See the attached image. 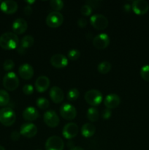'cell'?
Wrapping results in <instances>:
<instances>
[{"label":"cell","instance_id":"obj_1","mask_svg":"<svg viewBox=\"0 0 149 150\" xmlns=\"http://www.w3.org/2000/svg\"><path fill=\"white\" fill-rule=\"evenodd\" d=\"M19 39L13 32H5L0 36V47L4 50H13L18 48Z\"/></svg>","mask_w":149,"mask_h":150},{"label":"cell","instance_id":"obj_2","mask_svg":"<svg viewBox=\"0 0 149 150\" xmlns=\"http://www.w3.org/2000/svg\"><path fill=\"white\" fill-rule=\"evenodd\" d=\"M16 120L15 111L9 107H5L0 110V122L4 126L10 127L13 125Z\"/></svg>","mask_w":149,"mask_h":150},{"label":"cell","instance_id":"obj_3","mask_svg":"<svg viewBox=\"0 0 149 150\" xmlns=\"http://www.w3.org/2000/svg\"><path fill=\"white\" fill-rule=\"evenodd\" d=\"M3 86L7 90L14 91L18 87L19 79L13 72H9L3 78Z\"/></svg>","mask_w":149,"mask_h":150},{"label":"cell","instance_id":"obj_4","mask_svg":"<svg viewBox=\"0 0 149 150\" xmlns=\"http://www.w3.org/2000/svg\"><path fill=\"white\" fill-rule=\"evenodd\" d=\"M85 100L92 106H96L102 103L103 97L102 93L96 89H91L85 94Z\"/></svg>","mask_w":149,"mask_h":150},{"label":"cell","instance_id":"obj_5","mask_svg":"<svg viewBox=\"0 0 149 150\" xmlns=\"http://www.w3.org/2000/svg\"><path fill=\"white\" fill-rule=\"evenodd\" d=\"M64 21V16L60 12L53 11L46 18V24L51 28L59 27Z\"/></svg>","mask_w":149,"mask_h":150},{"label":"cell","instance_id":"obj_6","mask_svg":"<svg viewBox=\"0 0 149 150\" xmlns=\"http://www.w3.org/2000/svg\"><path fill=\"white\" fill-rule=\"evenodd\" d=\"M91 26L97 30H103L108 26V20L105 16L101 14L93 15L90 18Z\"/></svg>","mask_w":149,"mask_h":150},{"label":"cell","instance_id":"obj_7","mask_svg":"<svg viewBox=\"0 0 149 150\" xmlns=\"http://www.w3.org/2000/svg\"><path fill=\"white\" fill-rule=\"evenodd\" d=\"M64 147V142L59 136H51L45 142V150H63Z\"/></svg>","mask_w":149,"mask_h":150},{"label":"cell","instance_id":"obj_8","mask_svg":"<svg viewBox=\"0 0 149 150\" xmlns=\"http://www.w3.org/2000/svg\"><path fill=\"white\" fill-rule=\"evenodd\" d=\"M60 114L64 120H72L77 116V111L72 105L65 103L60 108Z\"/></svg>","mask_w":149,"mask_h":150},{"label":"cell","instance_id":"obj_9","mask_svg":"<svg viewBox=\"0 0 149 150\" xmlns=\"http://www.w3.org/2000/svg\"><path fill=\"white\" fill-rule=\"evenodd\" d=\"M44 122L50 127H56L59 124V117L53 110H49L44 114Z\"/></svg>","mask_w":149,"mask_h":150},{"label":"cell","instance_id":"obj_10","mask_svg":"<svg viewBox=\"0 0 149 150\" xmlns=\"http://www.w3.org/2000/svg\"><path fill=\"white\" fill-rule=\"evenodd\" d=\"M110 42V39L109 36L105 33L99 34L96 35L93 40V45L97 49H105Z\"/></svg>","mask_w":149,"mask_h":150},{"label":"cell","instance_id":"obj_11","mask_svg":"<svg viewBox=\"0 0 149 150\" xmlns=\"http://www.w3.org/2000/svg\"><path fill=\"white\" fill-rule=\"evenodd\" d=\"M20 133L26 138H32L37 133V127L31 122H26L22 125L20 127Z\"/></svg>","mask_w":149,"mask_h":150},{"label":"cell","instance_id":"obj_12","mask_svg":"<svg viewBox=\"0 0 149 150\" xmlns=\"http://www.w3.org/2000/svg\"><path fill=\"white\" fill-rule=\"evenodd\" d=\"M131 8L135 14L144 15L148 11L149 4L145 0H135L131 4Z\"/></svg>","mask_w":149,"mask_h":150},{"label":"cell","instance_id":"obj_13","mask_svg":"<svg viewBox=\"0 0 149 150\" xmlns=\"http://www.w3.org/2000/svg\"><path fill=\"white\" fill-rule=\"evenodd\" d=\"M79 132L78 126L74 122H70L65 125L62 130L64 137L67 139H72L75 137Z\"/></svg>","mask_w":149,"mask_h":150},{"label":"cell","instance_id":"obj_14","mask_svg":"<svg viewBox=\"0 0 149 150\" xmlns=\"http://www.w3.org/2000/svg\"><path fill=\"white\" fill-rule=\"evenodd\" d=\"M50 62L56 68H64L68 64V59L63 54H56L51 57Z\"/></svg>","mask_w":149,"mask_h":150},{"label":"cell","instance_id":"obj_15","mask_svg":"<svg viewBox=\"0 0 149 150\" xmlns=\"http://www.w3.org/2000/svg\"><path fill=\"white\" fill-rule=\"evenodd\" d=\"M28 28V23L26 20L23 18H19L15 20L13 22V26H12V29L13 30V33L15 35H21V34L24 33L26 31Z\"/></svg>","mask_w":149,"mask_h":150},{"label":"cell","instance_id":"obj_16","mask_svg":"<svg viewBox=\"0 0 149 150\" xmlns=\"http://www.w3.org/2000/svg\"><path fill=\"white\" fill-rule=\"evenodd\" d=\"M18 6L16 1L13 0L4 1L0 4V9L3 13L6 14H13L18 10Z\"/></svg>","mask_w":149,"mask_h":150},{"label":"cell","instance_id":"obj_17","mask_svg":"<svg viewBox=\"0 0 149 150\" xmlns=\"http://www.w3.org/2000/svg\"><path fill=\"white\" fill-rule=\"evenodd\" d=\"M120 103H121V99H120L119 96L114 93L107 95L104 100V104L108 109L117 108L119 105Z\"/></svg>","mask_w":149,"mask_h":150},{"label":"cell","instance_id":"obj_18","mask_svg":"<svg viewBox=\"0 0 149 150\" xmlns=\"http://www.w3.org/2000/svg\"><path fill=\"white\" fill-rule=\"evenodd\" d=\"M18 73L21 79L24 80H29L34 76V69L32 65L25 63L19 67Z\"/></svg>","mask_w":149,"mask_h":150},{"label":"cell","instance_id":"obj_19","mask_svg":"<svg viewBox=\"0 0 149 150\" xmlns=\"http://www.w3.org/2000/svg\"><path fill=\"white\" fill-rule=\"evenodd\" d=\"M34 43V39L31 35H26L21 39L20 46L18 48V52L20 54H23L26 49L31 48Z\"/></svg>","mask_w":149,"mask_h":150},{"label":"cell","instance_id":"obj_20","mask_svg":"<svg viewBox=\"0 0 149 150\" xmlns=\"http://www.w3.org/2000/svg\"><path fill=\"white\" fill-rule=\"evenodd\" d=\"M50 79L45 76H41L35 81V88L38 92H44L49 88Z\"/></svg>","mask_w":149,"mask_h":150},{"label":"cell","instance_id":"obj_21","mask_svg":"<svg viewBox=\"0 0 149 150\" xmlns=\"http://www.w3.org/2000/svg\"><path fill=\"white\" fill-rule=\"evenodd\" d=\"M50 97L54 103L58 104L64 100V92L58 86H53L50 90Z\"/></svg>","mask_w":149,"mask_h":150},{"label":"cell","instance_id":"obj_22","mask_svg":"<svg viewBox=\"0 0 149 150\" xmlns=\"http://www.w3.org/2000/svg\"><path fill=\"white\" fill-rule=\"evenodd\" d=\"M23 117L25 120L28 122H32L36 120L39 117V112L35 108L32 106L27 107L23 111Z\"/></svg>","mask_w":149,"mask_h":150},{"label":"cell","instance_id":"obj_23","mask_svg":"<svg viewBox=\"0 0 149 150\" xmlns=\"http://www.w3.org/2000/svg\"><path fill=\"white\" fill-rule=\"evenodd\" d=\"M96 132V127L91 123H86L82 126L81 133L83 137L90 138L94 135Z\"/></svg>","mask_w":149,"mask_h":150},{"label":"cell","instance_id":"obj_24","mask_svg":"<svg viewBox=\"0 0 149 150\" xmlns=\"http://www.w3.org/2000/svg\"><path fill=\"white\" fill-rule=\"evenodd\" d=\"M99 111L96 108L91 107L87 111V118L91 122H95L99 120Z\"/></svg>","mask_w":149,"mask_h":150},{"label":"cell","instance_id":"obj_25","mask_svg":"<svg viewBox=\"0 0 149 150\" xmlns=\"http://www.w3.org/2000/svg\"><path fill=\"white\" fill-rule=\"evenodd\" d=\"M97 70L101 74H107L111 70V64L106 61L102 62L98 65Z\"/></svg>","mask_w":149,"mask_h":150},{"label":"cell","instance_id":"obj_26","mask_svg":"<svg viewBox=\"0 0 149 150\" xmlns=\"http://www.w3.org/2000/svg\"><path fill=\"white\" fill-rule=\"evenodd\" d=\"M10 102V95L7 91L0 89V106H5Z\"/></svg>","mask_w":149,"mask_h":150},{"label":"cell","instance_id":"obj_27","mask_svg":"<svg viewBox=\"0 0 149 150\" xmlns=\"http://www.w3.org/2000/svg\"><path fill=\"white\" fill-rule=\"evenodd\" d=\"M50 5L53 11L58 12L64 7V1L61 0H51L50 1Z\"/></svg>","mask_w":149,"mask_h":150},{"label":"cell","instance_id":"obj_28","mask_svg":"<svg viewBox=\"0 0 149 150\" xmlns=\"http://www.w3.org/2000/svg\"><path fill=\"white\" fill-rule=\"evenodd\" d=\"M36 104L38 106V108H39L40 109L45 110L49 107L50 103L48 101V99L45 98H39L36 101Z\"/></svg>","mask_w":149,"mask_h":150},{"label":"cell","instance_id":"obj_29","mask_svg":"<svg viewBox=\"0 0 149 150\" xmlns=\"http://www.w3.org/2000/svg\"><path fill=\"white\" fill-rule=\"evenodd\" d=\"M79 95H80V92H79L78 89L76 88H72L67 93V98L69 100L74 101L79 98Z\"/></svg>","mask_w":149,"mask_h":150},{"label":"cell","instance_id":"obj_30","mask_svg":"<svg viewBox=\"0 0 149 150\" xmlns=\"http://www.w3.org/2000/svg\"><path fill=\"white\" fill-rule=\"evenodd\" d=\"M140 76L146 81L149 82V64H146L140 69Z\"/></svg>","mask_w":149,"mask_h":150},{"label":"cell","instance_id":"obj_31","mask_svg":"<svg viewBox=\"0 0 149 150\" xmlns=\"http://www.w3.org/2000/svg\"><path fill=\"white\" fill-rule=\"evenodd\" d=\"M80 57V53L77 49H72L68 52V57L70 60L75 61Z\"/></svg>","mask_w":149,"mask_h":150},{"label":"cell","instance_id":"obj_32","mask_svg":"<svg viewBox=\"0 0 149 150\" xmlns=\"http://www.w3.org/2000/svg\"><path fill=\"white\" fill-rule=\"evenodd\" d=\"M14 66H15L14 62H13L12 59H6L5 61L4 62V64H3V68H4V70H6V71H10V70H13Z\"/></svg>","mask_w":149,"mask_h":150},{"label":"cell","instance_id":"obj_33","mask_svg":"<svg viewBox=\"0 0 149 150\" xmlns=\"http://www.w3.org/2000/svg\"><path fill=\"white\" fill-rule=\"evenodd\" d=\"M92 10H93V9H92L90 6L88 5V4H84V5L82 6L81 8H80V13H81V14L83 15V16H89L91 14Z\"/></svg>","mask_w":149,"mask_h":150},{"label":"cell","instance_id":"obj_34","mask_svg":"<svg viewBox=\"0 0 149 150\" xmlns=\"http://www.w3.org/2000/svg\"><path fill=\"white\" fill-rule=\"evenodd\" d=\"M23 92L26 95H31L34 92V87L31 84H26L23 87Z\"/></svg>","mask_w":149,"mask_h":150},{"label":"cell","instance_id":"obj_35","mask_svg":"<svg viewBox=\"0 0 149 150\" xmlns=\"http://www.w3.org/2000/svg\"><path fill=\"white\" fill-rule=\"evenodd\" d=\"M20 133L18 131H13L10 134V139L13 141V142H17L20 139Z\"/></svg>","mask_w":149,"mask_h":150},{"label":"cell","instance_id":"obj_36","mask_svg":"<svg viewBox=\"0 0 149 150\" xmlns=\"http://www.w3.org/2000/svg\"><path fill=\"white\" fill-rule=\"evenodd\" d=\"M102 117L105 120H108L111 117V111L110 109H108V108H106V109L103 110L102 114Z\"/></svg>","mask_w":149,"mask_h":150},{"label":"cell","instance_id":"obj_37","mask_svg":"<svg viewBox=\"0 0 149 150\" xmlns=\"http://www.w3.org/2000/svg\"><path fill=\"white\" fill-rule=\"evenodd\" d=\"M77 25L80 28H85L87 26V20L85 18H80L77 21Z\"/></svg>","mask_w":149,"mask_h":150},{"label":"cell","instance_id":"obj_38","mask_svg":"<svg viewBox=\"0 0 149 150\" xmlns=\"http://www.w3.org/2000/svg\"><path fill=\"white\" fill-rule=\"evenodd\" d=\"M99 4H100V1H88L86 2V4L90 6L92 9L93 8H97L99 6Z\"/></svg>","mask_w":149,"mask_h":150},{"label":"cell","instance_id":"obj_39","mask_svg":"<svg viewBox=\"0 0 149 150\" xmlns=\"http://www.w3.org/2000/svg\"><path fill=\"white\" fill-rule=\"evenodd\" d=\"M23 11H24V13L26 16H29L32 14V12H33V10H32V7H31V5H27L24 7V10H23Z\"/></svg>","mask_w":149,"mask_h":150},{"label":"cell","instance_id":"obj_40","mask_svg":"<svg viewBox=\"0 0 149 150\" xmlns=\"http://www.w3.org/2000/svg\"><path fill=\"white\" fill-rule=\"evenodd\" d=\"M130 9H131V6L129 4H127L124 5V10H125L126 12H129Z\"/></svg>","mask_w":149,"mask_h":150},{"label":"cell","instance_id":"obj_41","mask_svg":"<svg viewBox=\"0 0 149 150\" xmlns=\"http://www.w3.org/2000/svg\"><path fill=\"white\" fill-rule=\"evenodd\" d=\"M70 150H84V149L81 147H79V146H74V147L71 148Z\"/></svg>","mask_w":149,"mask_h":150},{"label":"cell","instance_id":"obj_42","mask_svg":"<svg viewBox=\"0 0 149 150\" xmlns=\"http://www.w3.org/2000/svg\"><path fill=\"white\" fill-rule=\"evenodd\" d=\"M26 2L28 4H33V3H34V1H26Z\"/></svg>","mask_w":149,"mask_h":150},{"label":"cell","instance_id":"obj_43","mask_svg":"<svg viewBox=\"0 0 149 150\" xmlns=\"http://www.w3.org/2000/svg\"><path fill=\"white\" fill-rule=\"evenodd\" d=\"M0 150H5V149H4V146H1V145H0Z\"/></svg>","mask_w":149,"mask_h":150},{"label":"cell","instance_id":"obj_44","mask_svg":"<svg viewBox=\"0 0 149 150\" xmlns=\"http://www.w3.org/2000/svg\"></svg>","mask_w":149,"mask_h":150}]
</instances>
